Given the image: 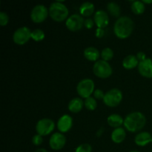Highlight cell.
<instances>
[{
	"mask_svg": "<svg viewBox=\"0 0 152 152\" xmlns=\"http://www.w3.org/2000/svg\"><path fill=\"white\" fill-rule=\"evenodd\" d=\"M73 125L72 117L68 114H65L59 118L57 122V128L62 133L68 132Z\"/></svg>",
	"mask_w": 152,
	"mask_h": 152,
	"instance_id": "cell-14",
	"label": "cell"
},
{
	"mask_svg": "<svg viewBox=\"0 0 152 152\" xmlns=\"http://www.w3.org/2000/svg\"><path fill=\"white\" fill-rule=\"evenodd\" d=\"M126 132H125L124 129L120 127L117 128V129H115L111 133V140L113 141L115 143H121L126 139Z\"/></svg>",
	"mask_w": 152,
	"mask_h": 152,
	"instance_id": "cell-17",
	"label": "cell"
},
{
	"mask_svg": "<svg viewBox=\"0 0 152 152\" xmlns=\"http://www.w3.org/2000/svg\"><path fill=\"white\" fill-rule=\"evenodd\" d=\"M84 21L83 16L77 13H74L70 16L65 22L67 28L71 31H80L84 25Z\"/></svg>",
	"mask_w": 152,
	"mask_h": 152,
	"instance_id": "cell-10",
	"label": "cell"
},
{
	"mask_svg": "<svg viewBox=\"0 0 152 152\" xmlns=\"http://www.w3.org/2000/svg\"><path fill=\"white\" fill-rule=\"evenodd\" d=\"M139 61L137 58L134 55H128L127 56L123 59V66L126 69H133V68L138 67L139 65Z\"/></svg>",
	"mask_w": 152,
	"mask_h": 152,
	"instance_id": "cell-19",
	"label": "cell"
},
{
	"mask_svg": "<svg viewBox=\"0 0 152 152\" xmlns=\"http://www.w3.org/2000/svg\"><path fill=\"white\" fill-rule=\"evenodd\" d=\"M136 56H137V58L138 61H140V62H142V61L145 60V59H146V56H145V53H144V52H142V51L138 52V53H137Z\"/></svg>",
	"mask_w": 152,
	"mask_h": 152,
	"instance_id": "cell-33",
	"label": "cell"
},
{
	"mask_svg": "<svg viewBox=\"0 0 152 152\" xmlns=\"http://www.w3.org/2000/svg\"><path fill=\"white\" fill-rule=\"evenodd\" d=\"M134 142L139 146H145L147 144L152 142V136L148 132H140L136 135L134 138Z\"/></svg>",
	"mask_w": 152,
	"mask_h": 152,
	"instance_id": "cell-15",
	"label": "cell"
},
{
	"mask_svg": "<svg viewBox=\"0 0 152 152\" xmlns=\"http://www.w3.org/2000/svg\"><path fill=\"white\" fill-rule=\"evenodd\" d=\"M65 143H66V138L64 134L59 132H56L52 134L49 140L50 147L55 151L62 149L65 146Z\"/></svg>",
	"mask_w": 152,
	"mask_h": 152,
	"instance_id": "cell-11",
	"label": "cell"
},
{
	"mask_svg": "<svg viewBox=\"0 0 152 152\" xmlns=\"http://www.w3.org/2000/svg\"><path fill=\"white\" fill-rule=\"evenodd\" d=\"M130 152H140V151H130Z\"/></svg>",
	"mask_w": 152,
	"mask_h": 152,
	"instance_id": "cell-36",
	"label": "cell"
},
{
	"mask_svg": "<svg viewBox=\"0 0 152 152\" xmlns=\"http://www.w3.org/2000/svg\"><path fill=\"white\" fill-rule=\"evenodd\" d=\"M94 4L90 1H85L80 5V12L81 16H90L94 12Z\"/></svg>",
	"mask_w": 152,
	"mask_h": 152,
	"instance_id": "cell-21",
	"label": "cell"
},
{
	"mask_svg": "<svg viewBox=\"0 0 152 152\" xmlns=\"http://www.w3.org/2000/svg\"><path fill=\"white\" fill-rule=\"evenodd\" d=\"M84 102L80 97H75L71 99L68 103V110L71 112L78 113L83 109Z\"/></svg>",
	"mask_w": 152,
	"mask_h": 152,
	"instance_id": "cell-18",
	"label": "cell"
},
{
	"mask_svg": "<svg viewBox=\"0 0 152 152\" xmlns=\"http://www.w3.org/2000/svg\"><path fill=\"white\" fill-rule=\"evenodd\" d=\"M43 142L42 136L39 134H35L32 138V142L34 145H40Z\"/></svg>",
	"mask_w": 152,
	"mask_h": 152,
	"instance_id": "cell-29",
	"label": "cell"
},
{
	"mask_svg": "<svg viewBox=\"0 0 152 152\" xmlns=\"http://www.w3.org/2000/svg\"><path fill=\"white\" fill-rule=\"evenodd\" d=\"M34 152H48V151L46 149H45V148H39V149L36 150Z\"/></svg>",
	"mask_w": 152,
	"mask_h": 152,
	"instance_id": "cell-34",
	"label": "cell"
},
{
	"mask_svg": "<svg viewBox=\"0 0 152 152\" xmlns=\"http://www.w3.org/2000/svg\"><path fill=\"white\" fill-rule=\"evenodd\" d=\"M107 9L110 14L115 17H118L121 13V8L120 4H117L115 1H110L107 4Z\"/></svg>",
	"mask_w": 152,
	"mask_h": 152,
	"instance_id": "cell-22",
	"label": "cell"
},
{
	"mask_svg": "<svg viewBox=\"0 0 152 152\" xmlns=\"http://www.w3.org/2000/svg\"><path fill=\"white\" fill-rule=\"evenodd\" d=\"M9 22V16L4 12H0V25L1 26H5L7 25Z\"/></svg>",
	"mask_w": 152,
	"mask_h": 152,
	"instance_id": "cell-28",
	"label": "cell"
},
{
	"mask_svg": "<svg viewBox=\"0 0 152 152\" xmlns=\"http://www.w3.org/2000/svg\"><path fill=\"white\" fill-rule=\"evenodd\" d=\"M55 127L53 120L50 118H43L39 120L36 125V131L41 136H46L51 133Z\"/></svg>",
	"mask_w": 152,
	"mask_h": 152,
	"instance_id": "cell-7",
	"label": "cell"
},
{
	"mask_svg": "<svg viewBox=\"0 0 152 152\" xmlns=\"http://www.w3.org/2000/svg\"><path fill=\"white\" fill-rule=\"evenodd\" d=\"M68 9L61 1H56L51 3L49 7V14L52 19L56 22H62L68 19Z\"/></svg>",
	"mask_w": 152,
	"mask_h": 152,
	"instance_id": "cell-3",
	"label": "cell"
},
{
	"mask_svg": "<svg viewBox=\"0 0 152 152\" xmlns=\"http://www.w3.org/2000/svg\"><path fill=\"white\" fill-rule=\"evenodd\" d=\"M48 13L49 10L44 4H37L31 10V19L35 23H40L45 20Z\"/></svg>",
	"mask_w": 152,
	"mask_h": 152,
	"instance_id": "cell-9",
	"label": "cell"
},
{
	"mask_svg": "<svg viewBox=\"0 0 152 152\" xmlns=\"http://www.w3.org/2000/svg\"><path fill=\"white\" fill-rule=\"evenodd\" d=\"M45 33L44 31L39 28H37L32 31L31 32V38L36 42H40L44 39L45 38Z\"/></svg>",
	"mask_w": 152,
	"mask_h": 152,
	"instance_id": "cell-25",
	"label": "cell"
},
{
	"mask_svg": "<svg viewBox=\"0 0 152 152\" xmlns=\"http://www.w3.org/2000/svg\"><path fill=\"white\" fill-rule=\"evenodd\" d=\"M138 71L142 77L145 78H152V59L146 58L145 60L140 62Z\"/></svg>",
	"mask_w": 152,
	"mask_h": 152,
	"instance_id": "cell-12",
	"label": "cell"
},
{
	"mask_svg": "<svg viewBox=\"0 0 152 152\" xmlns=\"http://www.w3.org/2000/svg\"><path fill=\"white\" fill-rule=\"evenodd\" d=\"M84 105L88 110H89V111H94V110H95L96 108L97 102H96L94 97L90 96V97H88L85 99Z\"/></svg>",
	"mask_w": 152,
	"mask_h": 152,
	"instance_id": "cell-24",
	"label": "cell"
},
{
	"mask_svg": "<svg viewBox=\"0 0 152 152\" xmlns=\"http://www.w3.org/2000/svg\"><path fill=\"white\" fill-rule=\"evenodd\" d=\"M107 123L111 127L117 129V128H120L123 124H124V119L119 114H113L108 116V117L107 118Z\"/></svg>",
	"mask_w": 152,
	"mask_h": 152,
	"instance_id": "cell-20",
	"label": "cell"
},
{
	"mask_svg": "<svg viewBox=\"0 0 152 152\" xmlns=\"http://www.w3.org/2000/svg\"><path fill=\"white\" fill-rule=\"evenodd\" d=\"M95 24L99 28H105L109 23V18L106 11L103 10H99L95 13L94 17Z\"/></svg>",
	"mask_w": 152,
	"mask_h": 152,
	"instance_id": "cell-13",
	"label": "cell"
},
{
	"mask_svg": "<svg viewBox=\"0 0 152 152\" xmlns=\"http://www.w3.org/2000/svg\"><path fill=\"white\" fill-rule=\"evenodd\" d=\"M134 28V21L127 16H120L116 21L114 26V32L117 37L126 39L131 36Z\"/></svg>",
	"mask_w": 152,
	"mask_h": 152,
	"instance_id": "cell-1",
	"label": "cell"
},
{
	"mask_svg": "<svg viewBox=\"0 0 152 152\" xmlns=\"http://www.w3.org/2000/svg\"><path fill=\"white\" fill-rule=\"evenodd\" d=\"M92 147L88 143H83L76 148L75 152H91Z\"/></svg>",
	"mask_w": 152,
	"mask_h": 152,
	"instance_id": "cell-27",
	"label": "cell"
},
{
	"mask_svg": "<svg viewBox=\"0 0 152 152\" xmlns=\"http://www.w3.org/2000/svg\"><path fill=\"white\" fill-rule=\"evenodd\" d=\"M95 35L97 38H102L105 36V31H104L103 28H98L95 31Z\"/></svg>",
	"mask_w": 152,
	"mask_h": 152,
	"instance_id": "cell-32",
	"label": "cell"
},
{
	"mask_svg": "<svg viewBox=\"0 0 152 152\" xmlns=\"http://www.w3.org/2000/svg\"><path fill=\"white\" fill-rule=\"evenodd\" d=\"M142 2L143 3H146V4H151V3H152V0H142Z\"/></svg>",
	"mask_w": 152,
	"mask_h": 152,
	"instance_id": "cell-35",
	"label": "cell"
},
{
	"mask_svg": "<svg viewBox=\"0 0 152 152\" xmlns=\"http://www.w3.org/2000/svg\"><path fill=\"white\" fill-rule=\"evenodd\" d=\"M31 32L29 28L26 26L21 27L14 31L13 35V40L16 44L22 45L25 44L31 38Z\"/></svg>",
	"mask_w": 152,
	"mask_h": 152,
	"instance_id": "cell-8",
	"label": "cell"
},
{
	"mask_svg": "<svg viewBox=\"0 0 152 152\" xmlns=\"http://www.w3.org/2000/svg\"><path fill=\"white\" fill-rule=\"evenodd\" d=\"M94 82L91 79L86 78L79 82L77 86V91L81 97L86 99L90 97L91 95L94 94Z\"/></svg>",
	"mask_w": 152,
	"mask_h": 152,
	"instance_id": "cell-4",
	"label": "cell"
},
{
	"mask_svg": "<svg viewBox=\"0 0 152 152\" xmlns=\"http://www.w3.org/2000/svg\"><path fill=\"white\" fill-rule=\"evenodd\" d=\"M84 56L89 61H94V62H96L99 59V56H101V53L94 47H88L86 48L83 52Z\"/></svg>",
	"mask_w": 152,
	"mask_h": 152,
	"instance_id": "cell-16",
	"label": "cell"
},
{
	"mask_svg": "<svg viewBox=\"0 0 152 152\" xmlns=\"http://www.w3.org/2000/svg\"><path fill=\"white\" fill-rule=\"evenodd\" d=\"M94 25V20L91 19V18H87L85 19L84 21V26L88 29H91Z\"/></svg>",
	"mask_w": 152,
	"mask_h": 152,
	"instance_id": "cell-31",
	"label": "cell"
},
{
	"mask_svg": "<svg viewBox=\"0 0 152 152\" xmlns=\"http://www.w3.org/2000/svg\"><path fill=\"white\" fill-rule=\"evenodd\" d=\"M94 74L97 77L105 79L112 74L113 70L110 64L105 60H98L95 62L93 66Z\"/></svg>",
	"mask_w": 152,
	"mask_h": 152,
	"instance_id": "cell-5",
	"label": "cell"
},
{
	"mask_svg": "<svg viewBox=\"0 0 152 152\" xmlns=\"http://www.w3.org/2000/svg\"><path fill=\"white\" fill-rule=\"evenodd\" d=\"M94 96L95 99H103L104 96H105V94L102 91L101 89H96V90L94 91Z\"/></svg>",
	"mask_w": 152,
	"mask_h": 152,
	"instance_id": "cell-30",
	"label": "cell"
},
{
	"mask_svg": "<svg viewBox=\"0 0 152 152\" xmlns=\"http://www.w3.org/2000/svg\"><path fill=\"white\" fill-rule=\"evenodd\" d=\"M123 99V94L118 88H111L105 94L103 98V102L107 106L117 107L121 102Z\"/></svg>",
	"mask_w": 152,
	"mask_h": 152,
	"instance_id": "cell-6",
	"label": "cell"
},
{
	"mask_svg": "<svg viewBox=\"0 0 152 152\" xmlns=\"http://www.w3.org/2000/svg\"><path fill=\"white\" fill-rule=\"evenodd\" d=\"M146 123V118L142 113L134 111L126 116L124 120L125 128L130 132H137L142 129Z\"/></svg>",
	"mask_w": 152,
	"mask_h": 152,
	"instance_id": "cell-2",
	"label": "cell"
},
{
	"mask_svg": "<svg viewBox=\"0 0 152 152\" xmlns=\"http://www.w3.org/2000/svg\"><path fill=\"white\" fill-rule=\"evenodd\" d=\"M113 56H114V51L111 48H105L101 51V57L102 60L108 62L112 59Z\"/></svg>",
	"mask_w": 152,
	"mask_h": 152,
	"instance_id": "cell-26",
	"label": "cell"
},
{
	"mask_svg": "<svg viewBox=\"0 0 152 152\" xmlns=\"http://www.w3.org/2000/svg\"><path fill=\"white\" fill-rule=\"evenodd\" d=\"M131 8L135 14H142L145 11V4L142 1H134L132 4Z\"/></svg>",
	"mask_w": 152,
	"mask_h": 152,
	"instance_id": "cell-23",
	"label": "cell"
}]
</instances>
